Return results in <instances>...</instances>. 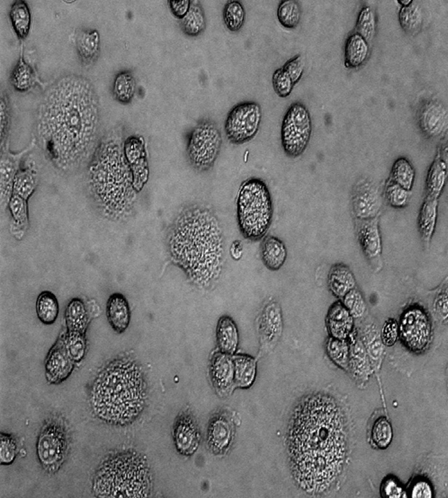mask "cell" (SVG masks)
<instances>
[{
	"label": "cell",
	"instance_id": "1",
	"mask_svg": "<svg viewBox=\"0 0 448 498\" xmlns=\"http://www.w3.org/2000/svg\"><path fill=\"white\" fill-rule=\"evenodd\" d=\"M333 402L315 394L307 397L295 414L291 428L293 459L306 486L318 488L329 483L334 445Z\"/></svg>",
	"mask_w": 448,
	"mask_h": 498
},
{
	"label": "cell",
	"instance_id": "2",
	"mask_svg": "<svg viewBox=\"0 0 448 498\" xmlns=\"http://www.w3.org/2000/svg\"><path fill=\"white\" fill-rule=\"evenodd\" d=\"M144 394L139 373L131 363L109 367L97 379L92 394V405L102 420L124 424L139 414Z\"/></svg>",
	"mask_w": 448,
	"mask_h": 498
},
{
	"label": "cell",
	"instance_id": "3",
	"mask_svg": "<svg viewBox=\"0 0 448 498\" xmlns=\"http://www.w3.org/2000/svg\"><path fill=\"white\" fill-rule=\"evenodd\" d=\"M150 486L145 461L132 452L108 458L99 467L93 482L94 491L100 497H143Z\"/></svg>",
	"mask_w": 448,
	"mask_h": 498
},
{
	"label": "cell",
	"instance_id": "4",
	"mask_svg": "<svg viewBox=\"0 0 448 498\" xmlns=\"http://www.w3.org/2000/svg\"><path fill=\"white\" fill-rule=\"evenodd\" d=\"M238 222L246 238H262L269 228L273 216V203L265 182L250 178L241 184L236 198Z\"/></svg>",
	"mask_w": 448,
	"mask_h": 498
},
{
	"label": "cell",
	"instance_id": "5",
	"mask_svg": "<svg viewBox=\"0 0 448 498\" xmlns=\"http://www.w3.org/2000/svg\"><path fill=\"white\" fill-rule=\"evenodd\" d=\"M68 428L64 417L55 413L45 420L40 429L36 454L42 468L48 474L57 472L68 456L70 440Z\"/></svg>",
	"mask_w": 448,
	"mask_h": 498
},
{
	"label": "cell",
	"instance_id": "6",
	"mask_svg": "<svg viewBox=\"0 0 448 498\" xmlns=\"http://www.w3.org/2000/svg\"><path fill=\"white\" fill-rule=\"evenodd\" d=\"M221 132L213 121H201L191 131L188 142L187 154L191 166L199 172L212 168L220 151Z\"/></svg>",
	"mask_w": 448,
	"mask_h": 498
},
{
	"label": "cell",
	"instance_id": "7",
	"mask_svg": "<svg viewBox=\"0 0 448 498\" xmlns=\"http://www.w3.org/2000/svg\"><path fill=\"white\" fill-rule=\"evenodd\" d=\"M312 131L310 112L299 102L292 104L287 109L281 127V140L286 154L292 158L302 154L307 148Z\"/></svg>",
	"mask_w": 448,
	"mask_h": 498
},
{
	"label": "cell",
	"instance_id": "8",
	"mask_svg": "<svg viewBox=\"0 0 448 498\" xmlns=\"http://www.w3.org/2000/svg\"><path fill=\"white\" fill-rule=\"evenodd\" d=\"M261 109L255 102H244L234 106L224 122L227 140L236 145L246 143L256 135L261 120Z\"/></svg>",
	"mask_w": 448,
	"mask_h": 498
},
{
	"label": "cell",
	"instance_id": "9",
	"mask_svg": "<svg viewBox=\"0 0 448 498\" xmlns=\"http://www.w3.org/2000/svg\"><path fill=\"white\" fill-rule=\"evenodd\" d=\"M240 419L236 411L222 407L210 416L206 433V446L216 456L226 455L234 442Z\"/></svg>",
	"mask_w": 448,
	"mask_h": 498
},
{
	"label": "cell",
	"instance_id": "10",
	"mask_svg": "<svg viewBox=\"0 0 448 498\" xmlns=\"http://www.w3.org/2000/svg\"><path fill=\"white\" fill-rule=\"evenodd\" d=\"M256 325L259 343V358L275 348L282 334V310L276 300H269L263 306L257 317Z\"/></svg>",
	"mask_w": 448,
	"mask_h": 498
},
{
	"label": "cell",
	"instance_id": "11",
	"mask_svg": "<svg viewBox=\"0 0 448 498\" xmlns=\"http://www.w3.org/2000/svg\"><path fill=\"white\" fill-rule=\"evenodd\" d=\"M399 331L406 346L413 351H421L428 344L431 329L429 320L421 309L411 307L401 317Z\"/></svg>",
	"mask_w": 448,
	"mask_h": 498
},
{
	"label": "cell",
	"instance_id": "12",
	"mask_svg": "<svg viewBox=\"0 0 448 498\" xmlns=\"http://www.w3.org/2000/svg\"><path fill=\"white\" fill-rule=\"evenodd\" d=\"M382 200L379 191L369 180L362 179L354 185L351 197L353 213L357 220L373 218L379 215Z\"/></svg>",
	"mask_w": 448,
	"mask_h": 498
},
{
	"label": "cell",
	"instance_id": "13",
	"mask_svg": "<svg viewBox=\"0 0 448 498\" xmlns=\"http://www.w3.org/2000/svg\"><path fill=\"white\" fill-rule=\"evenodd\" d=\"M172 433L176 449L180 454L191 456L197 451L201 442V431L189 409L182 411L177 417Z\"/></svg>",
	"mask_w": 448,
	"mask_h": 498
},
{
	"label": "cell",
	"instance_id": "14",
	"mask_svg": "<svg viewBox=\"0 0 448 498\" xmlns=\"http://www.w3.org/2000/svg\"><path fill=\"white\" fill-rule=\"evenodd\" d=\"M357 221V234L361 249L371 265L379 269L381 266L382 247L378 216Z\"/></svg>",
	"mask_w": 448,
	"mask_h": 498
},
{
	"label": "cell",
	"instance_id": "15",
	"mask_svg": "<svg viewBox=\"0 0 448 498\" xmlns=\"http://www.w3.org/2000/svg\"><path fill=\"white\" fill-rule=\"evenodd\" d=\"M209 375L212 386L220 396L230 394L236 389L232 355L220 351L213 353L210 359Z\"/></svg>",
	"mask_w": 448,
	"mask_h": 498
},
{
	"label": "cell",
	"instance_id": "16",
	"mask_svg": "<svg viewBox=\"0 0 448 498\" xmlns=\"http://www.w3.org/2000/svg\"><path fill=\"white\" fill-rule=\"evenodd\" d=\"M353 320L354 318L341 301L334 302L328 308L326 318L329 337L347 339L352 333Z\"/></svg>",
	"mask_w": 448,
	"mask_h": 498
},
{
	"label": "cell",
	"instance_id": "17",
	"mask_svg": "<svg viewBox=\"0 0 448 498\" xmlns=\"http://www.w3.org/2000/svg\"><path fill=\"white\" fill-rule=\"evenodd\" d=\"M419 122L422 129L427 135L438 136L445 130L447 123L446 108L438 102H428L420 111Z\"/></svg>",
	"mask_w": 448,
	"mask_h": 498
},
{
	"label": "cell",
	"instance_id": "18",
	"mask_svg": "<svg viewBox=\"0 0 448 498\" xmlns=\"http://www.w3.org/2000/svg\"><path fill=\"white\" fill-rule=\"evenodd\" d=\"M71 362L66 349L64 350L58 343L55 344L49 353L45 365L48 381L57 384L65 380L72 371Z\"/></svg>",
	"mask_w": 448,
	"mask_h": 498
},
{
	"label": "cell",
	"instance_id": "19",
	"mask_svg": "<svg viewBox=\"0 0 448 498\" xmlns=\"http://www.w3.org/2000/svg\"><path fill=\"white\" fill-rule=\"evenodd\" d=\"M327 285L332 294L342 299L348 292L356 287V280L347 265L338 263L333 265L329 270Z\"/></svg>",
	"mask_w": 448,
	"mask_h": 498
},
{
	"label": "cell",
	"instance_id": "20",
	"mask_svg": "<svg viewBox=\"0 0 448 498\" xmlns=\"http://www.w3.org/2000/svg\"><path fill=\"white\" fill-rule=\"evenodd\" d=\"M34 140L26 149L16 154L6 152L0 160V194L1 197H8L13 193L14 178L18 171L22 157L34 145Z\"/></svg>",
	"mask_w": 448,
	"mask_h": 498
},
{
	"label": "cell",
	"instance_id": "21",
	"mask_svg": "<svg viewBox=\"0 0 448 498\" xmlns=\"http://www.w3.org/2000/svg\"><path fill=\"white\" fill-rule=\"evenodd\" d=\"M260 256L264 266L269 270L276 271L284 264L287 250L285 244L273 235L265 236L261 242Z\"/></svg>",
	"mask_w": 448,
	"mask_h": 498
},
{
	"label": "cell",
	"instance_id": "22",
	"mask_svg": "<svg viewBox=\"0 0 448 498\" xmlns=\"http://www.w3.org/2000/svg\"><path fill=\"white\" fill-rule=\"evenodd\" d=\"M235 388L248 389L254 384L257 371V359L247 354L232 355Z\"/></svg>",
	"mask_w": 448,
	"mask_h": 498
},
{
	"label": "cell",
	"instance_id": "23",
	"mask_svg": "<svg viewBox=\"0 0 448 498\" xmlns=\"http://www.w3.org/2000/svg\"><path fill=\"white\" fill-rule=\"evenodd\" d=\"M216 340L219 351L233 355L239 344V333L234 321L228 316L221 317L216 326Z\"/></svg>",
	"mask_w": 448,
	"mask_h": 498
},
{
	"label": "cell",
	"instance_id": "24",
	"mask_svg": "<svg viewBox=\"0 0 448 498\" xmlns=\"http://www.w3.org/2000/svg\"><path fill=\"white\" fill-rule=\"evenodd\" d=\"M349 344L348 371L353 377L359 381L367 379L370 373L368 354L362 340H351Z\"/></svg>",
	"mask_w": 448,
	"mask_h": 498
},
{
	"label": "cell",
	"instance_id": "25",
	"mask_svg": "<svg viewBox=\"0 0 448 498\" xmlns=\"http://www.w3.org/2000/svg\"><path fill=\"white\" fill-rule=\"evenodd\" d=\"M108 320L118 332L124 331L128 327L130 312L128 302L120 294H114L109 298L106 307Z\"/></svg>",
	"mask_w": 448,
	"mask_h": 498
},
{
	"label": "cell",
	"instance_id": "26",
	"mask_svg": "<svg viewBox=\"0 0 448 498\" xmlns=\"http://www.w3.org/2000/svg\"><path fill=\"white\" fill-rule=\"evenodd\" d=\"M75 44L78 55L85 64H89L97 58L100 51V35L97 30H82L78 32Z\"/></svg>",
	"mask_w": 448,
	"mask_h": 498
},
{
	"label": "cell",
	"instance_id": "27",
	"mask_svg": "<svg viewBox=\"0 0 448 498\" xmlns=\"http://www.w3.org/2000/svg\"><path fill=\"white\" fill-rule=\"evenodd\" d=\"M437 198L427 197L418 216V227L424 244L428 245L434 232L437 218Z\"/></svg>",
	"mask_w": 448,
	"mask_h": 498
},
{
	"label": "cell",
	"instance_id": "28",
	"mask_svg": "<svg viewBox=\"0 0 448 498\" xmlns=\"http://www.w3.org/2000/svg\"><path fill=\"white\" fill-rule=\"evenodd\" d=\"M368 46L365 39L357 33L347 38L345 48V65L346 67L355 68L362 65L368 53Z\"/></svg>",
	"mask_w": 448,
	"mask_h": 498
},
{
	"label": "cell",
	"instance_id": "29",
	"mask_svg": "<svg viewBox=\"0 0 448 498\" xmlns=\"http://www.w3.org/2000/svg\"><path fill=\"white\" fill-rule=\"evenodd\" d=\"M9 17L17 37L20 39L26 38L31 25V14L27 3L24 0H16L11 7Z\"/></svg>",
	"mask_w": 448,
	"mask_h": 498
},
{
	"label": "cell",
	"instance_id": "30",
	"mask_svg": "<svg viewBox=\"0 0 448 498\" xmlns=\"http://www.w3.org/2000/svg\"><path fill=\"white\" fill-rule=\"evenodd\" d=\"M181 26L183 32L189 36H197L203 32L206 28V18L199 1H191L188 12L181 19Z\"/></svg>",
	"mask_w": 448,
	"mask_h": 498
},
{
	"label": "cell",
	"instance_id": "31",
	"mask_svg": "<svg viewBox=\"0 0 448 498\" xmlns=\"http://www.w3.org/2000/svg\"><path fill=\"white\" fill-rule=\"evenodd\" d=\"M35 308L37 316L43 324L51 325L56 321L59 306L56 296L52 292H41L37 298Z\"/></svg>",
	"mask_w": 448,
	"mask_h": 498
},
{
	"label": "cell",
	"instance_id": "32",
	"mask_svg": "<svg viewBox=\"0 0 448 498\" xmlns=\"http://www.w3.org/2000/svg\"><path fill=\"white\" fill-rule=\"evenodd\" d=\"M37 182V174L34 166L30 165L19 169L14 178L13 195L27 200L33 193Z\"/></svg>",
	"mask_w": 448,
	"mask_h": 498
},
{
	"label": "cell",
	"instance_id": "33",
	"mask_svg": "<svg viewBox=\"0 0 448 498\" xmlns=\"http://www.w3.org/2000/svg\"><path fill=\"white\" fill-rule=\"evenodd\" d=\"M35 79L34 70L24 60L23 52L21 51L19 60L11 74L12 85L18 91H26L34 85Z\"/></svg>",
	"mask_w": 448,
	"mask_h": 498
},
{
	"label": "cell",
	"instance_id": "34",
	"mask_svg": "<svg viewBox=\"0 0 448 498\" xmlns=\"http://www.w3.org/2000/svg\"><path fill=\"white\" fill-rule=\"evenodd\" d=\"M346 340L328 337L326 342L325 350L328 357L334 364L347 371L349 344Z\"/></svg>",
	"mask_w": 448,
	"mask_h": 498
},
{
	"label": "cell",
	"instance_id": "35",
	"mask_svg": "<svg viewBox=\"0 0 448 498\" xmlns=\"http://www.w3.org/2000/svg\"><path fill=\"white\" fill-rule=\"evenodd\" d=\"M301 8L297 1L283 0L278 5L277 18L280 24L287 29H293L299 24Z\"/></svg>",
	"mask_w": 448,
	"mask_h": 498
},
{
	"label": "cell",
	"instance_id": "36",
	"mask_svg": "<svg viewBox=\"0 0 448 498\" xmlns=\"http://www.w3.org/2000/svg\"><path fill=\"white\" fill-rule=\"evenodd\" d=\"M223 16L226 28L231 32H237L241 28L245 21L244 8L240 1H228L224 7Z\"/></svg>",
	"mask_w": 448,
	"mask_h": 498
},
{
	"label": "cell",
	"instance_id": "37",
	"mask_svg": "<svg viewBox=\"0 0 448 498\" xmlns=\"http://www.w3.org/2000/svg\"><path fill=\"white\" fill-rule=\"evenodd\" d=\"M136 81L129 71H123L116 77L113 84V92L117 99L121 103H128L132 99L136 90Z\"/></svg>",
	"mask_w": 448,
	"mask_h": 498
},
{
	"label": "cell",
	"instance_id": "38",
	"mask_svg": "<svg viewBox=\"0 0 448 498\" xmlns=\"http://www.w3.org/2000/svg\"><path fill=\"white\" fill-rule=\"evenodd\" d=\"M399 19L402 28L408 33H414L418 30L422 22V15L419 6L412 1L401 9Z\"/></svg>",
	"mask_w": 448,
	"mask_h": 498
},
{
	"label": "cell",
	"instance_id": "39",
	"mask_svg": "<svg viewBox=\"0 0 448 498\" xmlns=\"http://www.w3.org/2000/svg\"><path fill=\"white\" fill-rule=\"evenodd\" d=\"M371 437L372 443L379 449H385L390 445L393 429L386 418L381 416L376 420L372 427Z\"/></svg>",
	"mask_w": 448,
	"mask_h": 498
},
{
	"label": "cell",
	"instance_id": "40",
	"mask_svg": "<svg viewBox=\"0 0 448 498\" xmlns=\"http://www.w3.org/2000/svg\"><path fill=\"white\" fill-rule=\"evenodd\" d=\"M392 177V181L409 191L414 183V168L406 159H398L393 166Z\"/></svg>",
	"mask_w": 448,
	"mask_h": 498
},
{
	"label": "cell",
	"instance_id": "41",
	"mask_svg": "<svg viewBox=\"0 0 448 498\" xmlns=\"http://www.w3.org/2000/svg\"><path fill=\"white\" fill-rule=\"evenodd\" d=\"M17 453L18 445L15 437L10 433L0 432V464L8 465L12 464L15 460Z\"/></svg>",
	"mask_w": 448,
	"mask_h": 498
},
{
	"label": "cell",
	"instance_id": "42",
	"mask_svg": "<svg viewBox=\"0 0 448 498\" xmlns=\"http://www.w3.org/2000/svg\"><path fill=\"white\" fill-rule=\"evenodd\" d=\"M356 33L367 42L372 39L375 31L374 15L369 7H363L359 13L356 25Z\"/></svg>",
	"mask_w": 448,
	"mask_h": 498
},
{
	"label": "cell",
	"instance_id": "43",
	"mask_svg": "<svg viewBox=\"0 0 448 498\" xmlns=\"http://www.w3.org/2000/svg\"><path fill=\"white\" fill-rule=\"evenodd\" d=\"M342 302L353 318L361 317L366 310V304L361 291L356 287L348 292Z\"/></svg>",
	"mask_w": 448,
	"mask_h": 498
},
{
	"label": "cell",
	"instance_id": "44",
	"mask_svg": "<svg viewBox=\"0 0 448 498\" xmlns=\"http://www.w3.org/2000/svg\"><path fill=\"white\" fill-rule=\"evenodd\" d=\"M272 85L274 91L281 98L289 96L295 85L282 67L276 69L273 73Z\"/></svg>",
	"mask_w": 448,
	"mask_h": 498
},
{
	"label": "cell",
	"instance_id": "45",
	"mask_svg": "<svg viewBox=\"0 0 448 498\" xmlns=\"http://www.w3.org/2000/svg\"><path fill=\"white\" fill-rule=\"evenodd\" d=\"M385 195L390 204L396 208L406 206L409 199V191L393 181L388 183Z\"/></svg>",
	"mask_w": 448,
	"mask_h": 498
},
{
	"label": "cell",
	"instance_id": "46",
	"mask_svg": "<svg viewBox=\"0 0 448 498\" xmlns=\"http://www.w3.org/2000/svg\"><path fill=\"white\" fill-rule=\"evenodd\" d=\"M370 332L369 330L365 332L364 342H362L369 356L374 359H378L381 356L383 343L376 330L370 331Z\"/></svg>",
	"mask_w": 448,
	"mask_h": 498
},
{
	"label": "cell",
	"instance_id": "47",
	"mask_svg": "<svg viewBox=\"0 0 448 498\" xmlns=\"http://www.w3.org/2000/svg\"><path fill=\"white\" fill-rule=\"evenodd\" d=\"M282 67L295 85L300 81L304 72V64L302 56L300 54L294 56Z\"/></svg>",
	"mask_w": 448,
	"mask_h": 498
},
{
	"label": "cell",
	"instance_id": "48",
	"mask_svg": "<svg viewBox=\"0 0 448 498\" xmlns=\"http://www.w3.org/2000/svg\"><path fill=\"white\" fill-rule=\"evenodd\" d=\"M380 494L383 498H395L402 497L403 487L399 481L394 477L385 479L380 486Z\"/></svg>",
	"mask_w": 448,
	"mask_h": 498
},
{
	"label": "cell",
	"instance_id": "49",
	"mask_svg": "<svg viewBox=\"0 0 448 498\" xmlns=\"http://www.w3.org/2000/svg\"><path fill=\"white\" fill-rule=\"evenodd\" d=\"M399 333L396 321L390 319L386 321L382 328L380 338L383 344L391 346L396 342Z\"/></svg>",
	"mask_w": 448,
	"mask_h": 498
},
{
	"label": "cell",
	"instance_id": "50",
	"mask_svg": "<svg viewBox=\"0 0 448 498\" xmlns=\"http://www.w3.org/2000/svg\"><path fill=\"white\" fill-rule=\"evenodd\" d=\"M9 204L14 218L17 221H24L27 216L26 200L17 195H13Z\"/></svg>",
	"mask_w": 448,
	"mask_h": 498
},
{
	"label": "cell",
	"instance_id": "51",
	"mask_svg": "<svg viewBox=\"0 0 448 498\" xmlns=\"http://www.w3.org/2000/svg\"><path fill=\"white\" fill-rule=\"evenodd\" d=\"M409 495L411 498H427L432 497V491L429 482L425 480L418 479L415 480L409 489Z\"/></svg>",
	"mask_w": 448,
	"mask_h": 498
},
{
	"label": "cell",
	"instance_id": "52",
	"mask_svg": "<svg viewBox=\"0 0 448 498\" xmlns=\"http://www.w3.org/2000/svg\"><path fill=\"white\" fill-rule=\"evenodd\" d=\"M190 2V0H170L168 4L172 14L181 19L188 12Z\"/></svg>",
	"mask_w": 448,
	"mask_h": 498
},
{
	"label": "cell",
	"instance_id": "53",
	"mask_svg": "<svg viewBox=\"0 0 448 498\" xmlns=\"http://www.w3.org/2000/svg\"><path fill=\"white\" fill-rule=\"evenodd\" d=\"M448 293L447 290L440 293L436 297L434 307L437 314L442 320L448 317Z\"/></svg>",
	"mask_w": 448,
	"mask_h": 498
},
{
	"label": "cell",
	"instance_id": "54",
	"mask_svg": "<svg viewBox=\"0 0 448 498\" xmlns=\"http://www.w3.org/2000/svg\"><path fill=\"white\" fill-rule=\"evenodd\" d=\"M243 252V247L241 241L239 240L233 241L229 248L231 258L235 261H239L242 257Z\"/></svg>",
	"mask_w": 448,
	"mask_h": 498
}]
</instances>
